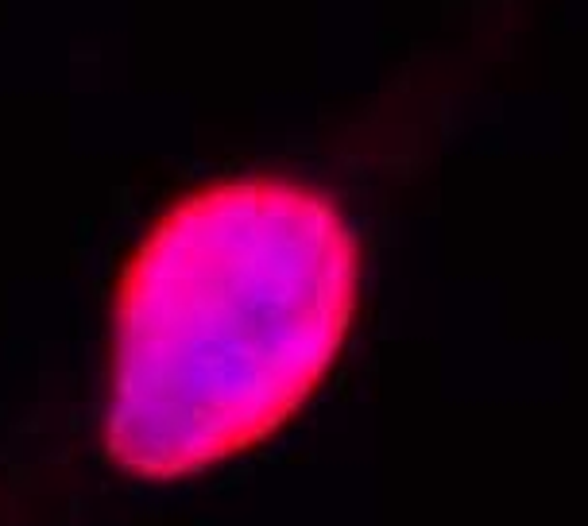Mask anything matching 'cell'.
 I'll use <instances>...</instances> for the list:
<instances>
[{
	"mask_svg": "<svg viewBox=\"0 0 588 526\" xmlns=\"http://www.w3.org/2000/svg\"><path fill=\"white\" fill-rule=\"evenodd\" d=\"M356 287V236L318 190L256 175L186 194L120 279L109 457L171 480L264 441L341 352Z\"/></svg>",
	"mask_w": 588,
	"mask_h": 526,
	"instance_id": "cell-1",
	"label": "cell"
}]
</instances>
